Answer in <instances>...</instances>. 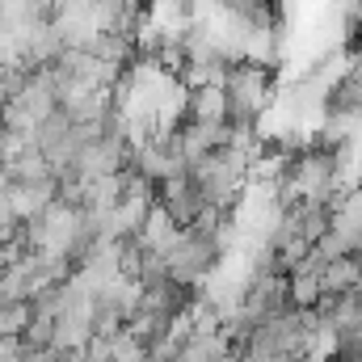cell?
Masks as SVG:
<instances>
[{"instance_id":"1","label":"cell","mask_w":362,"mask_h":362,"mask_svg":"<svg viewBox=\"0 0 362 362\" xmlns=\"http://www.w3.org/2000/svg\"><path fill=\"white\" fill-rule=\"evenodd\" d=\"M223 97H228V122L232 127L262 122V114L278 97V72L270 68V59H257V55L232 59V68L223 72Z\"/></svg>"},{"instance_id":"2","label":"cell","mask_w":362,"mask_h":362,"mask_svg":"<svg viewBox=\"0 0 362 362\" xmlns=\"http://www.w3.org/2000/svg\"><path fill=\"white\" fill-rule=\"evenodd\" d=\"M185 118L189 122H219V118H228L223 85H198V89L185 93Z\"/></svg>"},{"instance_id":"3","label":"cell","mask_w":362,"mask_h":362,"mask_svg":"<svg viewBox=\"0 0 362 362\" xmlns=\"http://www.w3.org/2000/svg\"><path fill=\"white\" fill-rule=\"evenodd\" d=\"M358 282H362V270L350 253H341V257H333V262L320 266V286L325 291H354Z\"/></svg>"},{"instance_id":"4","label":"cell","mask_w":362,"mask_h":362,"mask_svg":"<svg viewBox=\"0 0 362 362\" xmlns=\"http://www.w3.org/2000/svg\"><path fill=\"white\" fill-rule=\"evenodd\" d=\"M25 325H30V303L25 299H4L0 303V337H21Z\"/></svg>"}]
</instances>
